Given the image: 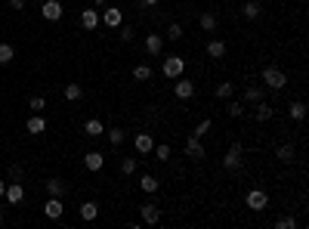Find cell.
I'll list each match as a JSON object with an SVG mask.
<instances>
[{
  "label": "cell",
  "instance_id": "d4e9b609",
  "mask_svg": "<svg viewBox=\"0 0 309 229\" xmlns=\"http://www.w3.org/2000/svg\"><path fill=\"white\" fill-rule=\"evenodd\" d=\"M260 9H263V6L257 3V0H247V3L241 6V13H244V19H257V16H260Z\"/></svg>",
  "mask_w": 309,
  "mask_h": 229
},
{
  "label": "cell",
  "instance_id": "e575fe53",
  "mask_svg": "<svg viewBox=\"0 0 309 229\" xmlns=\"http://www.w3.org/2000/svg\"><path fill=\"white\" fill-rule=\"evenodd\" d=\"M275 226H278V229H297V220H294V217H278Z\"/></svg>",
  "mask_w": 309,
  "mask_h": 229
},
{
  "label": "cell",
  "instance_id": "74e56055",
  "mask_svg": "<svg viewBox=\"0 0 309 229\" xmlns=\"http://www.w3.org/2000/svg\"><path fill=\"white\" fill-rule=\"evenodd\" d=\"M152 152L158 155V161H167V158H170V146H155Z\"/></svg>",
  "mask_w": 309,
  "mask_h": 229
},
{
  "label": "cell",
  "instance_id": "8d00e7d4",
  "mask_svg": "<svg viewBox=\"0 0 309 229\" xmlns=\"http://www.w3.org/2000/svg\"><path fill=\"white\" fill-rule=\"evenodd\" d=\"M179 38H182V25H176V22H173V25L167 28V40H179Z\"/></svg>",
  "mask_w": 309,
  "mask_h": 229
},
{
  "label": "cell",
  "instance_id": "ab89813d",
  "mask_svg": "<svg viewBox=\"0 0 309 229\" xmlns=\"http://www.w3.org/2000/svg\"><path fill=\"white\" fill-rule=\"evenodd\" d=\"M207 130H210V121H201V124H198V127H195V133H192V136H198V140H201V136H204V133H207Z\"/></svg>",
  "mask_w": 309,
  "mask_h": 229
},
{
  "label": "cell",
  "instance_id": "5b68a950",
  "mask_svg": "<svg viewBox=\"0 0 309 229\" xmlns=\"http://www.w3.org/2000/svg\"><path fill=\"white\" fill-rule=\"evenodd\" d=\"M40 13H43V19H47V22H59L62 19V3H59V0H43Z\"/></svg>",
  "mask_w": 309,
  "mask_h": 229
},
{
  "label": "cell",
  "instance_id": "7dc6e473",
  "mask_svg": "<svg viewBox=\"0 0 309 229\" xmlns=\"http://www.w3.org/2000/svg\"><path fill=\"white\" fill-rule=\"evenodd\" d=\"M37 3H43V0H37Z\"/></svg>",
  "mask_w": 309,
  "mask_h": 229
},
{
  "label": "cell",
  "instance_id": "b9f144b4",
  "mask_svg": "<svg viewBox=\"0 0 309 229\" xmlns=\"http://www.w3.org/2000/svg\"><path fill=\"white\" fill-rule=\"evenodd\" d=\"M9 6H13V9H22V6H25V0H9Z\"/></svg>",
  "mask_w": 309,
  "mask_h": 229
},
{
  "label": "cell",
  "instance_id": "ac0fdd59",
  "mask_svg": "<svg viewBox=\"0 0 309 229\" xmlns=\"http://www.w3.org/2000/svg\"><path fill=\"white\" fill-rule=\"evenodd\" d=\"M84 133L96 140V136H102V133H105V127H102V121H99V118H90V121L84 124Z\"/></svg>",
  "mask_w": 309,
  "mask_h": 229
},
{
  "label": "cell",
  "instance_id": "d590c367",
  "mask_svg": "<svg viewBox=\"0 0 309 229\" xmlns=\"http://www.w3.org/2000/svg\"><path fill=\"white\" fill-rule=\"evenodd\" d=\"M133 170H136V158H124V161H121V174H133Z\"/></svg>",
  "mask_w": 309,
  "mask_h": 229
},
{
  "label": "cell",
  "instance_id": "bcb514c9",
  "mask_svg": "<svg viewBox=\"0 0 309 229\" xmlns=\"http://www.w3.org/2000/svg\"><path fill=\"white\" fill-rule=\"evenodd\" d=\"M0 223H3V211H0Z\"/></svg>",
  "mask_w": 309,
  "mask_h": 229
},
{
  "label": "cell",
  "instance_id": "7bdbcfd3",
  "mask_svg": "<svg viewBox=\"0 0 309 229\" xmlns=\"http://www.w3.org/2000/svg\"><path fill=\"white\" fill-rule=\"evenodd\" d=\"M161 0H142V6H158Z\"/></svg>",
  "mask_w": 309,
  "mask_h": 229
},
{
  "label": "cell",
  "instance_id": "60d3db41",
  "mask_svg": "<svg viewBox=\"0 0 309 229\" xmlns=\"http://www.w3.org/2000/svg\"><path fill=\"white\" fill-rule=\"evenodd\" d=\"M9 177H13V180H22V167L13 164V167H9Z\"/></svg>",
  "mask_w": 309,
  "mask_h": 229
},
{
  "label": "cell",
  "instance_id": "8992f818",
  "mask_svg": "<svg viewBox=\"0 0 309 229\" xmlns=\"http://www.w3.org/2000/svg\"><path fill=\"white\" fill-rule=\"evenodd\" d=\"M173 93L179 96V99H192V96H195V84H192L189 81V77H176V84H173Z\"/></svg>",
  "mask_w": 309,
  "mask_h": 229
},
{
  "label": "cell",
  "instance_id": "7a4b0ae2",
  "mask_svg": "<svg viewBox=\"0 0 309 229\" xmlns=\"http://www.w3.org/2000/svg\"><path fill=\"white\" fill-rule=\"evenodd\" d=\"M263 84H266L269 90H281L284 84H288V77H284V72L281 68H263Z\"/></svg>",
  "mask_w": 309,
  "mask_h": 229
},
{
  "label": "cell",
  "instance_id": "9c48e42d",
  "mask_svg": "<svg viewBox=\"0 0 309 229\" xmlns=\"http://www.w3.org/2000/svg\"><path fill=\"white\" fill-rule=\"evenodd\" d=\"M204 155H207V152H204L201 140H198V136H189V143H186V158H192V161H201Z\"/></svg>",
  "mask_w": 309,
  "mask_h": 229
},
{
  "label": "cell",
  "instance_id": "3957f363",
  "mask_svg": "<svg viewBox=\"0 0 309 229\" xmlns=\"http://www.w3.org/2000/svg\"><path fill=\"white\" fill-rule=\"evenodd\" d=\"M244 164V158H241V143H232L229 146V152L223 155V167L226 170H241Z\"/></svg>",
  "mask_w": 309,
  "mask_h": 229
},
{
  "label": "cell",
  "instance_id": "8fae6325",
  "mask_svg": "<svg viewBox=\"0 0 309 229\" xmlns=\"http://www.w3.org/2000/svg\"><path fill=\"white\" fill-rule=\"evenodd\" d=\"M102 22H105L108 28H121L124 25V13H121L118 6H108L105 13H102Z\"/></svg>",
  "mask_w": 309,
  "mask_h": 229
},
{
  "label": "cell",
  "instance_id": "83f0119b",
  "mask_svg": "<svg viewBox=\"0 0 309 229\" xmlns=\"http://www.w3.org/2000/svg\"><path fill=\"white\" fill-rule=\"evenodd\" d=\"M198 22H201V28H204V31H216V16H213V13H201Z\"/></svg>",
  "mask_w": 309,
  "mask_h": 229
},
{
  "label": "cell",
  "instance_id": "1f68e13d",
  "mask_svg": "<svg viewBox=\"0 0 309 229\" xmlns=\"http://www.w3.org/2000/svg\"><path fill=\"white\" fill-rule=\"evenodd\" d=\"M232 93H235V84H220L216 87V99H232Z\"/></svg>",
  "mask_w": 309,
  "mask_h": 229
},
{
  "label": "cell",
  "instance_id": "ba28073f",
  "mask_svg": "<svg viewBox=\"0 0 309 229\" xmlns=\"http://www.w3.org/2000/svg\"><path fill=\"white\" fill-rule=\"evenodd\" d=\"M3 198L9 204H22V198H25V189H22V183H6V192H3Z\"/></svg>",
  "mask_w": 309,
  "mask_h": 229
},
{
  "label": "cell",
  "instance_id": "277c9868",
  "mask_svg": "<svg viewBox=\"0 0 309 229\" xmlns=\"http://www.w3.org/2000/svg\"><path fill=\"white\" fill-rule=\"evenodd\" d=\"M244 204L250 211H266L269 208V195H266V189H250L247 195H244Z\"/></svg>",
  "mask_w": 309,
  "mask_h": 229
},
{
  "label": "cell",
  "instance_id": "7402d4cb",
  "mask_svg": "<svg viewBox=\"0 0 309 229\" xmlns=\"http://www.w3.org/2000/svg\"><path fill=\"white\" fill-rule=\"evenodd\" d=\"M81 96H84V87H81V84H68V87H65V99H68V102H77Z\"/></svg>",
  "mask_w": 309,
  "mask_h": 229
},
{
  "label": "cell",
  "instance_id": "4fadbf2b",
  "mask_svg": "<svg viewBox=\"0 0 309 229\" xmlns=\"http://www.w3.org/2000/svg\"><path fill=\"white\" fill-rule=\"evenodd\" d=\"M133 146H136V152H139V155H148L155 149V140H152V133H136Z\"/></svg>",
  "mask_w": 309,
  "mask_h": 229
},
{
  "label": "cell",
  "instance_id": "f546056e",
  "mask_svg": "<svg viewBox=\"0 0 309 229\" xmlns=\"http://www.w3.org/2000/svg\"><path fill=\"white\" fill-rule=\"evenodd\" d=\"M226 112H229V118H241V114H244V106H241V102H235V99H229Z\"/></svg>",
  "mask_w": 309,
  "mask_h": 229
},
{
  "label": "cell",
  "instance_id": "603a6c76",
  "mask_svg": "<svg viewBox=\"0 0 309 229\" xmlns=\"http://www.w3.org/2000/svg\"><path fill=\"white\" fill-rule=\"evenodd\" d=\"M275 155H278V161H281V164H291V161H294V146H278V149H275Z\"/></svg>",
  "mask_w": 309,
  "mask_h": 229
},
{
  "label": "cell",
  "instance_id": "e0dca14e",
  "mask_svg": "<svg viewBox=\"0 0 309 229\" xmlns=\"http://www.w3.org/2000/svg\"><path fill=\"white\" fill-rule=\"evenodd\" d=\"M96 217H99V204L96 201H84L81 204V220L90 223V220H96Z\"/></svg>",
  "mask_w": 309,
  "mask_h": 229
},
{
  "label": "cell",
  "instance_id": "5bb4252c",
  "mask_svg": "<svg viewBox=\"0 0 309 229\" xmlns=\"http://www.w3.org/2000/svg\"><path fill=\"white\" fill-rule=\"evenodd\" d=\"M102 164H105V155H102V152H87L84 155V167L93 170V174H96V170H102Z\"/></svg>",
  "mask_w": 309,
  "mask_h": 229
},
{
  "label": "cell",
  "instance_id": "30bf717a",
  "mask_svg": "<svg viewBox=\"0 0 309 229\" xmlns=\"http://www.w3.org/2000/svg\"><path fill=\"white\" fill-rule=\"evenodd\" d=\"M139 214H142V223H145V226H155L158 220H161V211H158V204H152V201L142 204Z\"/></svg>",
  "mask_w": 309,
  "mask_h": 229
},
{
  "label": "cell",
  "instance_id": "44dd1931",
  "mask_svg": "<svg viewBox=\"0 0 309 229\" xmlns=\"http://www.w3.org/2000/svg\"><path fill=\"white\" fill-rule=\"evenodd\" d=\"M139 186H142V192H158V177H152V174H142V180H139Z\"/></svg>",
  "mask_w": 309,
  "mask_h": 229
},
{
  "label": "cell",
  "instance_id": "ffe728a7",
  "mask_svg": "<svg viewBox=\"0 0 309 229\" xmlns=\"http://www.w3.org/2000/svg\"><path fill=\"white\" fill-rule=\"evenodd\" d=\"M288 112H291V118H294V121H303V118H306V102H300V99H294Z\"/></svg>",
  "mask_w": 309,
  "mask_h": 229
},
{
  "label": "cell",
  "instance_id": "d6a6232c",
  "mask_svg": "<svg viewBox=\"0 0 309 229\" xmlns=\"http://www.w3.org/2000/svg\"><path fill=\"white\" fill-rule=\"evenodd\" d=\"M47 192H50V195H59V198H62L65 183H62V180H50V183H47Z\"/></svg>",
  "mask_w": 309,
  "mask_h": 229
},
{
  "label": "cell",
  "instance_id": "f6af8a7d",
  "mask_svg": "<svg viewBox=\"0 0 309 229\" xmlns=\"http://www.w3.org/2000/svg\"><path fill=\"white\" fill-rule=\"evenodd\" d=\"M93 3H96V6H105V0H93Z\"/></svg>",
  "mask_w": 309,
  "mask_h": 229
},
{
  "label": "cell",
  "instance_id": "f35d334b",
  "mask_svg": "<svg viewBox=\"0 0 309 229\" xmlns=\"http://www.w3.org/2000/svg\"><path fill=\"white\" fill-rule=\"evenodd\" d=\"M133 34H136V31H133L130 25H121V40H124V43H127V40H133Z\"/></svg>",
  "mask_w": 309,
  "mask_h": 229
},
{
  "label": "cell",
  "instance_id": "f1b7e54d",
  "mask_svg": "<svg viewBox=\"0 0 309 229\" xmlns=\"http://www.w3.org/2000/svg\"><path fill=\"white\" fill-rule=\"evenodd\" d=\"M28 109H31L34 114H43V109H47V99H43V96H31V102H28Z\"/></svg>",
  "mask_w": 309,
  "mask_h": 229
},
{
  "label": "cell",
  "instance_id": "cb8c5ba5",
  "mask_svg": "<svg viewBox=\"0 0 309 229\" xmlns=\"http://www.w3.org/2000/svg\"><path fill=\"white\" fill-rule=\"evenodd\" d=\"M133 77H136V81H152V65H136L133 68Z\"/></svg>",
  "mask_w": 309,
  "mask_h": 229
},
{
  "label": "cell",
  "instance_id": "6da1fadb",
  "mask_svg": "<svg viewBox=\"0 0 309 229\" xmlns=\"http://www.w3.org/2000/svg\"><path fill=\"white\" fill-rule=\"evenodd\" d=\"M161 72H164V77L176 81V77H179L182 72H186V59H182V56H167L164 65H161Z\"/></svg>",
  "mask_w": 309,
  "mask_h": 229
},
{
  "label": "cell",
  "instance_id": "52a82bcc",
  "mask_svg": "<svg viewBox=\"0 0 309 229\" xmlns=\"http://www.w3.org/2000/svg\"><path fill=\"white\" fill-rule=\"evenodd\" d=\"M62 211H65V208H62V198H59V195H50L47 201H43V214H47L50 220H59Z\"/></svg>",
  "mask_w": 309,
  "mask_h": 229
},
{
  "label": "cell",
  "instance_id": "836d02e7",
  "mask_svg": "<svg viewBox=\"0 0 309 229\" xmlns=\"http://www.w3.org/2000/svg\"><path fill=\"white\" fill-rule=\"evenodd\" d=\"M260 99H263V90H260V87H247V93H244V102H254V106H257Z\"/></svg>",
  "mask_w": 309,
  "mask_h": 229
},
{
  "label": "cell",
  "instance_id": "4316f807",
  "mask_svg": "<svg viewBox=\"0 0 309 229\" xmlns=\"http://www.w3.org/2000/svg\"><path fill=\"white\" fill-rule=\"evenodd\" d=\"M272 112H275V109H272L269 102H257V121H269Z\"/></svg>",
  "mask_w": 309,
  "mask_h": 229
},
{
  "label": "cell",
  "instance_id": "d6986e66",
  "mask_svg": "<svg viewBox=\"0 0 309 229\" xmlns=\"http://www.w3.org/2000/svg\"><path fill=\"white\" fill-rule=\"evenodd\" d=\"M207 56H210V59H223V56H226V43L223 40H210L207 43Z\"/></svg>",
  "mask_w": 309,
  "mask_h": 229
},
{
  "label": "cell",
  "instance_id": "9a60e30c",
  "mask_svg": "<svg viewBox=\"0 0 309 229\" xmlns=\"http://www.w3.org/2000/svg\"><path fill=\"white\" fill-rule=\"evenodd\" d=\"M145 50H148V56H161L164 38H161V34H148V38H145Z\"/></svg>",
  "mask_w": 309,
  "mask_h": 229
},
{
  "label": "cell",
  "instance_id": "7c38bea8",
  "mask_svg": "<svg viewBox=\"0 0 309 229\" xmlns=\"http://www.w3.org/2000/svg\"><path fill=\"white\" fill-rule=\"evenodd\" d=\"M25 130H28V133H34V136L47 133V118H43V114H31L28 124H25Z\"/></svg>",
  "mask_w": 309,
  "mask_h": 229
},
{
  "label": "cell",
  "instance_id": "ee69618b",
  "mask_svg": "<svg viewBox=\"0 0 309 229\" xmlns=\"http://www.w3.org/2000/svg\"><path fill=\"white\" fill-rule=\"evenodd\" d=\"M3 192H6V183H3V180H0V198H3Z\"/></svg>",
  "mask_w": 309,
  "mask_h": 229
},
{
  "label": "cell",
  "instance_id": "2e32d148",
  "mask_svg": "<svg viewBox=\"0 0 309 229\" xmlns=\"http://www.w3.org/2000/svg\"><path fill=\"white\" fill-rule=\"evenodd\" d=\"M81 28H87V31L99 28V13H96V9H84V13H81Z\"/></svg>",
  "mask_w": 309,
  "mask_h": 229
},
{
  "label": "cell",
  "instance_id": "484cf974",
  "mask_svg": "<svg viewBox=\"0 0 309 229\" xmlns=\"http://www.w3.org/2000/svg\"><path fill=\"white\" fill-rule=\"evenodd\" d=\"M13 59H16V50L9 43H0V65H9Z\"/></svg>",
  "mask_w": 309,
  "mask_h": 229
},
{
  "label": "cell",
  "instance_id": "4dcf8cb0",
  "mask_svg": "<svg viewBox=\"0 0 309 229\" xmlns=\"http://www.w3.org/2000/svg\"><path fill=\"white\" fill-rule=\"evenodd\" d=\"M105 133H108V143H111L114 149L124 143V130H121V127H111V130H105Z\"/></svg>",
  "mask_w": 309,
  "mask_h": 229
}]
</instances>
